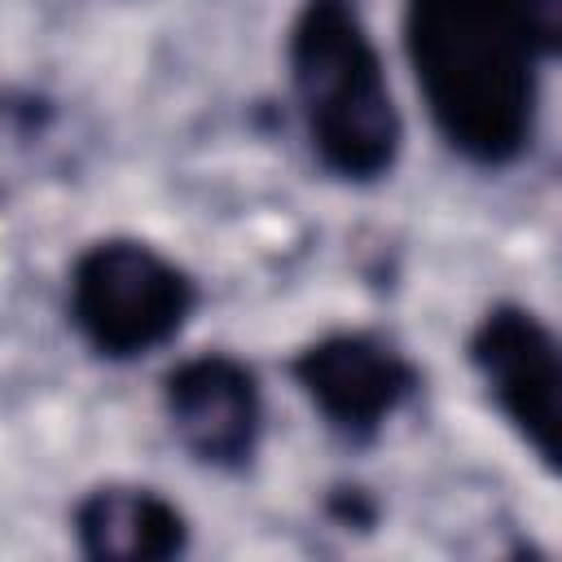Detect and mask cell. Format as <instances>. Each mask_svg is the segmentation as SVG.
I'll list each match as a JSON object with an SVG mask.
<instances>
[{
  "label": "cell",
  "instance_id": "obj_1",
  "mask_svg": "<svg viewBox=\"0 0 562 562\" xmlns=\"http://www.w3.org/2000/svg\"><path fill=\"white\" fill-rule=\"evenodd\" d=\"M404 48L448 149L505 167L531 145L540 53L518 0H408Z\"/></svg>",
  "mask_w": 562,
  "mask_h": 562
},
{
  "label": "cell",
  "instance_id": "obj_3",
  "mask_svg": "<svg viewBox=\"0 0 562 562\" xmlns=\"http://www.w3.org/2000/svg\"><path fill=\"white\" fill-rule=\"evenodd\" d=\"M193 277L136 237L92 241L66 281L70 325L101 360H136L167 347L193 316Z\"/></svg>",
  "mask_w": 562,
  "mask_h": 562
},
{
  "label": "cell",
  "instance_id": "obj_6",
  "mask_svg": "<svg viewBox=\"0 0 562 562\" xmlns=\"http://www.w3.org/2000/svg\"><path fill=\"white\" fill-rule=\"evenodd\" d=\"M162 408L180 448L211 470H246L263 435V391L246 360L202 351L167 369Z\"/></svg>",
  "mask_w": 562,
  "mask_h": 562
},
{
  "label": "cell",
  "instance_id": "obj_2",
  "mask_svg": "<svg viewBox=\"0 0 562 562\" xmlns=\"http://www.w3.org/2000/svg\"><path fill=\"white\" fill-rule=\"evenodd\" d=\"M285 66L316 162L347 184L391 176L404 123L360 0H303L285 35Z\"/></svg>",
  "mask_w": 562,
  "mask_h": 562
},
{
  "label": "cell",
  "instance_id": "obj_7",
  "mask_svg": "<svg viewBox=\"0 0 562 562\" xmlns=\"http://www.w3.org/2000/svg\"><path fill=\"white\" fill-rule=\"evenodd\" d=\"M75 544L92 562H162L184 553L189 518L154 487L136 483H101L79 496L75 514Z\"/></svg>",
  "mask_w": 562,
  "mask_h": 562
},
{
  "label": "cell",
  "instance_id": "obj_5",
  "mask_svg": "<svg viewBox=\"0 0 562 562\" xmlns=\"http://www.w3.org/2000/svg\"><path fill=\"white\" fill-rule=\"evenodd\" d=\"M290 378L325 426L351 443H369L422 386L417 364L364 329H338L307 342L290 360Z\"/></svg>",
  "mask_w": 562,
  "mask_h": 562
},
{
  "label": "cell",
  "instance_id": "obj_8",
  "mask_svg": "<svg viewBox=\"0 0 562 562\" xmlns=\"http://www.w3.org/2000/svg\"><path fill=\"white\" fill-rule=\"evenodd\" d=\"M522 9V22H527V35H531V48L553 61H562V0H518Z\"/></svg>",
  "mask_w": 562,
  "mask_h": 562
},
{
  "label": "cell",
  "instance_id": "obj_4",
  "mask_svg": "<svg viewBox=\"0 0 562 562\" xmlns=\"http://www.w3.org/2000/svg\"><path fill=\"white\" fill-rule=\"evenodd\" d=\"M470 364L536 461L562 474V338L536 312L496 303L470 334Z\"/></svg>",
  "mask_w": 562,
  "mask_h": 562
}]
</instances>
